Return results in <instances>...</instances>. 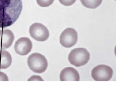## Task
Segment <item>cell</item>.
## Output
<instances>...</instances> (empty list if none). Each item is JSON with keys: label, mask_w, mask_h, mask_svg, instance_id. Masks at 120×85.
<instances>
[{"label": "cell", "mask_w": 120, "mask_h": 85, "mask_svg": "<svg viewBox=\"0 0 120 85\" xmlns=\"http://www.w3.org/2000/svg\"><path fill=\"white\" fill-rule=\"evenodd\" d=\"M78 34L76 31L72 28H68L62 33L59 38L61 45L69 48L75 45L77 41Z\"/></svg>", "instance_id": "6"}, {"label": "cell", "mask_w": 120, "mask_h": 85, "mask_svg": "<svg viewBox=\"0 0 120 85\" xmlns=\"http://www.w3.org/2000/svg\"><path fill=\"white\" fill-rule=\"evenodd\" d=\"M8 76L4 72H0V81H8Z\"/></svg>", "instance_id": "14"}, {"label": "cell", "mask_w": 120, "mask_h": 85, "mask_svg": "<svg viewBox=\"0 0 120 85\" xmlns=\"http://www.w3.org/2000/svg\"><path fill=\"white\" fill-rule=\"evenodd\" d=\"M90 58V54L84 48H77L72 50L69 53L68 60L76 67H80L87 63Z\"/></svg>", "instance_id": "3"}, {"label": "cell", "mask_w": 120, "mask_h": 85, "mask_svg": "<svg viewBox=\"0 0 120 85\" xmlns=\"http://www.w3.org/2000/svg\"><path fill=\"white\" fill-rule=\"evenodd\" d=\"M54 0H36L38 4L42 7H47L51 5Z\"/></svg>", "instance_id": "12"}, {"label": "cell", "mask_w": 120, "mask_h": 85, "mask_svg": "<svg viewBox=\"0 0 120 85\" xmlns=\"http://www.w3.org/2000/svg\"><path fill=\"white\" fill-rule=\"evenodd\" d=\"M12 63V57L9 52L0 50V69L8 68Z\"/></svg>", "instance_id": "10"}, {"label": "cell", "mask_w": 120, "mask_h": 85, "mask_svg": "<svg viewBox=\"0 0 120 85\" xmlns=\"http://www.w3.org/2000/svg\"><path fill=\"white\" fill-rule=\"evenodd\" d=\"M82 4L85 7L94 9L98 8L102 3L103 0H80Z\"/></svg>", "instance_id": "11"}, {"label": "cell", "mask_w": 120, "mask_h": 85, "mask_svg": "<svg viewBox=\"0 0 120 85\" xmlns=\"http://www.w3.org/2000/svg\"><path fill=\"white\" fill-rule=\"evenodd\" d=\"M33 44L31 40L26 37L19 38L15 43L14 49L20 55H26L32 50Z\"/></svg>", "instance_id": "7"}, {"label": "cell", "mask_w": 120, "mask_h": 85, "mask_svg": "<svg viewBox=\"0 0 120 85\" xmlns=\"http://www.w3.org/2000/svg\"><path fill=\"white\" fill-rule=\"evenodd\" d=\"M60 80L64 81H79L80 75L78 72L74 68L67 67L61 71L60 74Z\"/></svg>", "instance_id": "9"}, {"label": "cell", "mask_w": 120, "mask_h": 85, "mask_svg": "<svg viewBox=\"0 0 120 85\" xmlns=\"http://www.w3.org/2000/svg\"><path fill=\"white\" fill-rule=\"evenodd\" d=\"M27 63L31 70L38 73L44 72L48 67V62L46 57L38 53H33L29 56Z\"/></svg>", "instance_id": "2"}, {"label": "cell", "mask_w": 120, "mask_h": 85, "mask_svg": "<svg viewBox=\"0 0 120 85\" xmlns=\"http://www.w3.org/2000/svg\"><path fill=\"white\" fill-rule=\"evenodd\" d=\"M23 9L22 0H0V28L13 25Z\"/></svg>", "instance_id": "1"}, {"label": "cell", "mask_w": 120, "mask_h": 85, "mask_svg": "<svg viewBox=\"0 0 120 85\" xmlns=\"http://www.w3.org/2000/svg\"><path fill=\"white\" fill-rule=\"evenodd\" d=\"M58 1L62 5L69 6L74 4L76 0H58Z\"/></svg>", "instance_id": "13"}, {"label": "cell", "mask_w": 120, "mask_h": 85, "mask_svg": "<svg viewBox=\"0 0 120 85\" xmlns=\"http://www.w3.org/2000/svg\"><path fill=\"white\" fill-rule=\"evenodd\" d=\"M14 40V35L9 29L0 30V49H5L10 48Z\"/></svg>", "instance_id": "8"}, {"label": "cell", "mask_w": 120, "mask_h": 85, "mask_svg": "<svg viewBox=\"0 0 120 85\" xmlns=\"http://www.w3.org/2000/svg\"><path fill=\"white\" fill-rule=\"evenodd\" d=\"M31 36L36 41H44L49 37V33L47 28L41 23H34L29 28Z\"/></svg>", "instance_id": "5"}, {"label": "cell", "mask_w": 120, "mask_h": 85, "mask_svg": "<svg viewBox=\"0 0 120 85\" xmlns=\"http://www.w3.org/2000/svg\"><path fill=\"white\" fill-rule=\"evenodd\" d=\"M113 75V70L109 66L101 64L93 69L91 76L96 81H109Z\"/></svg>", "instance_id": "4"}, {"label": "cell", "mask_w": 120, "mask_h": 85, "mask_svg": "<svg viewBox=\"0 0 120 85\" xmlns=\"http://www.w3.org/2000/svg\"><path fill=\"white\" fill-rule=\"evenodd\" d=\"M30 80H40V81H43V80L42 79V78H41L39 76H33V77H32L31 78H29L28 81H30Z\"/></svg>", "instance_id": "15"}]
</instances>
